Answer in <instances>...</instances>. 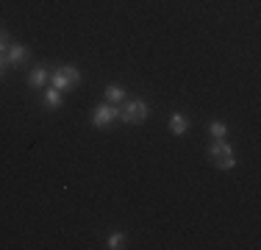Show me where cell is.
Returning <instances> with one entry per match:
<instances>
[{
	"label": "cell",
	"mask_w": 261,
	"mask_h": 250,
	"mask_svg": "<svg viewBox=\"0 0 261 250\" xmlns=\"http://www.w3.org/2000/svg\"><path fill=\"white\" fill-rule=\"evenodd\" d=\"M208 156H211V164L220 167V170H231V167L236 164L233 147L228 145L225 139H214V145L208 147Z\"/></svg>",
	"instance_id": "obj_1"
},
{
	"label": "cell",
	"mask_w": 261,
	"mask_h": 250,
	"mask_svg": "<svg viewBox=\"0 0 261 250\" xmlns=\"http://www.w3.org/2000/svg\"><path fill=\"white\" fill-rule=\"evenodd\" d=\"M147 114H150V111H147V103L136 97V100H128V103H125V109L120 111V120L128 122V125H134V122H145Z\"/></svg>",
	"instance_id": "obj_2"
},
{
	"label": "cell",
	"mask_w": 261,
	"mask_h": 250,
	"mask_svg": "<svg viewBox=\"0 0 261 250\" xmlns=\"http://www.w3.org/2000/svg\"><path fill=\"white\" fill-rule=\"evenodd\" d=\"M114 120H120V109H117L114 103L97 106L95 114H92V125H95V128H106V125H111Z\"/></svg>",
	"instance_id": "obj_3"
},
{
	"label": "cell",
	"mask_w": 261,
	"mask_h": 250,
	"mask_svg": "<svg viewBox=\"0 0 261 250\" xmlns=\"http://www.w3.org/2000/svg\"><path fill=\"white\" fill-rule=\"evenodd\" d=\"M6 64H9V67H20V64H25V61H28V47L25 45H9V50H6Z\"/></svg>",
	"instance_id": "obj_4"
},
{
	"label": "cell",
	"mask_w": 261,
	"mask_h": 250,
	"mask_svg": "<svg viewBox=\"0 0 261 250\" xmlns=\"http://www.w3.org/2000/svg\"><path fill=\"white\" fill-rule=\"evenodd\" d=\"M47 81H50V72H47L45 67H34V70L28 72V86L31 89H45Z\"/></svg>",
	"instance_id": "obj_5"
},
{
	"label": "cell",
	"mask_w": 261,
	"mask_h": 250,
	"mask_svg": "<svg viewBox=\"0 0 261 250\" xmlns=\"http://www.w3.org/2000/svg\"><path fill=\"white\" fill-rule=\"evenodd\" d=\"M170 131H172L175 136H184L186 131H189V120H186L181 111H175V114L170 117Z\"/></svg>",
	"instance_id": "obj_6"
},
{
	"label": "cell",
	"mask_w": 261,
	"mask_h": 250,
	"mask_svg": "<svg viewBox=\"0 0 261 250\" xmlns=\"http://www.w3.org/2000/svg\"><path fill=\"white\" fill-rule=\"evenodd\" d=\"M120 100H125V89H122L120 84H109L106 86V103H120Z\"/></svg>",
	"instance_id": "obj_7"
},
{
	"label": "cell",
	"mask_w": 261,
	"mask_h": 250,
	"mask_svg": "<svg viewBox=\"0 0 261 250\" xmlns=\"http://www.w3.org/2000/svg\"><path fill=\"white\" fill-rule=\"evenodd\" d=\"M50 84L56 86L59 92H70L72 89V84L67 81V75H64V70H56L53 75H50Z\"/></svg>",
	"instance_id": "obj_8"
},
{
	"label": "cell",
	"mask_w": 261,
	"mask_h": 250,
	"mask_svg": "<svg viewBox=\"0 0 261 250\" xmlns=\"http://www.w3.org/2000/svg\"><path fill=\"white\" fill-rule=\"evenodd\" d=\"M61 95H64V92H59L56 89V86H50V89H45V106H50V109H59L61 106Z\"/></svg>",
	"instance_id": "obj_9"
},
{
	"label": "cell",
	"mask_w": 261,
	"mask_h": 250,
	"mask_svg": "<svg viewBox=\"0 0 261 250\" xmlns=\"http://www.w3.org/2000/svg\"><path fill=\"white\" fill-rule=\"evenodd\" d=\"M208 134L214 136V139H225V136H228V125L220 122V120H214V122L208 125Z\"/></svg>",
	"instance_id": "obj_10"
},
{
	"label": "cell",
	"mask_w": 261,
	"mask_h": 250,
	"mask_svg": "<svg viewBox=\"0 0 261 250\" xmlns=\"http://www.w3.org/2000/svg\"><path fill=\"white\" fill-rule=\"evenodd\" d=\"M122 245H125V234H120V231L109 234V239H106V247H109V250H120Z\"/></svg>",
	"instance_id": "obj_11"
},
{
	"label": "cell",
	"mask_w": 261,
	"mask_h": 250,
	"mask_svg": "<svg viewBox=\"0 0 261 250\" xmlns=\"http://www.w3.org/2000/svg\"><path fill=\"white\" fill-rule=\"evenodd\" d=\"M61 70H64L67 81H70V84H72V89H75V86L81 84V72H78V67H72V64H64Z\"/></svg>",
	"instance_id": "obj_12"
},
{
	"label": "cell",
	"mask_w": 261,
	"mask_h": 250,
	"mask_svg": "<svg viewBox=\"0 0 261 250\" xmlns=\"http://www.w3.org/2000/svg\"><path fill=\"white\" fill-rule=\"evenodd\" d=\"M9 45H11V42H9V34H6L3 28H0V56H3L6 50H9Z\"/></svg>",
	"instance_id": "obj_13"
},
{
	"label": "cell",
	"mask_w": 261,
	"mask_h": 250,
	"mask_svg": "<svg viewBox=\"0 0 261 250\" xmlns=\"http://www.w3.org/2000/svg\"><path fill=\"white\" fill-rule=\"evenodd\" d=\"M3 67H6V61H3V56H0V75H3Z\"/></svg>",
	"instance_id": "obj_14"
}]
</instances>
